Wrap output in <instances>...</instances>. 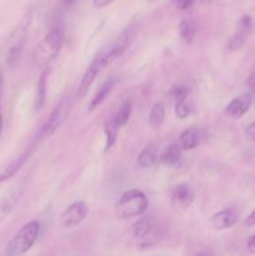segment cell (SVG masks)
<instances>
[{
	"mask_svg": "<svg viewBox=\"0 0 255 256\" xmlns=\"http://www.w3.org/2000/svg\"><path fill=\"white\" fill-rule=\"evenodd\" d=\"M62 44H64V30L58 26L50 30L32 52V60L34 66L42 69L46 68L58 56Z\"/></svg>",
	"mask_w": 255,
	"mask_h": 256,
	"instance_id": "1",
	"label": "cell"
},
{
	"mask_svg": "<svg viewBox=\"0 0 255 256\" xmlns=\"http://www.w3.org/2000/svg\"><path fill=\"white\" fill-rule=\"evenodd\" d=\"M149 206L148 198L139 189H132L125 192L115 204V215L119 219L142 216Z\"/></svg>",
	"mask_w": 255,
	"mask_h": 256,
	"instance_id": "2",
	"label": "cell"
},
{
	"mask_svg": "<svg viewBox=\"0 0 255 256\" xmlns=\"http://www.w3.org/2000/svg\"><path fill=\"white\" fill-rule=\"evenodd\" d=\"M39 232V222H35V220L26 222L8 242L6 254L9 256H22L26 254L36 242Z\"/></svg>",
	"mask_w": 255,
	"mask_h": 256,
	"instance_id": "3",
	"label": "cell"
},
{
	"mask_svg": "<svg viewBox=\"0 0 255 256\" xmlns=\"http://www.w3.org/2000/svg\"><path fill=\"white\" fill-rule=\"evenodd\" d=\"M30 16L22 19L16 26L14 28L10 35L8 36L6 44H5V60L8 66H12L19 58L22 48L28 36V28H29Z\"/></svg>",
	"mask_w": 255,
	"mask_h": 256,
	"instance_id": "4",
	"label": "cell"
},
{
	"mask_svg": "<svg viewBox=\"0 0 255 256\" xmlns=\"http://www.w3.org/2000/svg\"><path fill=\"white\" fill-rule=\"evenodd\" d=\"M136 35V26L135 25H129L125 28L124 32L116 38L114 44L109 48L108 50H102L104 52V62L105 66L112 64L116 59L122 58L128 49L130 48L132 42H134V38Z\"/></svg>",
	"mask_w": 255,
	"mask_h": 256,
	"instance_id": "5",
	"label": "cell"
},
{
	"mask_svg": "<svg viewBox=\"0 0 255 256\" xmlns=\"http://www.w3.org/2000/svg\"><path fill=\"white\" fill-rule=\"evenodd\" d=\"M70 110V102L68 98L62 99L59 104L56 105L54 110L50 112L49 118L46 119V122H44L42 128V132H40V136L50 138L52 135L55 134L58 129L62 126V122L66 119L68 114H69Z\"/></svg>",
	"mask_w": 255,
	"mask_h": 256,
	"instance_id": "6",
	"label": "cell"
},
{
	"mask_svg": "<svg viewBox=\"0 0 255 256\" xmlns=\"http://www.w3.org/2000/svg\"><path fill=\"white\" fill-rule=\"evenodd\" d=\"M89 214V206L84 202H76L68 206L60 216V224L62 228L72 229L78 226L86 219Z\"/></svg>",
	"mask_w": 255,
	"mask_h": 256,
	"instance_id": "7",
	"label": "cell"
},
{
	"mask_svg": "<svg viewBox=\"0 0 255 256\" xmlns=\"http://www.w3.org/2000/svg\"><path fill=\"white\" fill-rule=\"evenodd\" d=\"M195 199V192L189 184L176 185L170 192V202L176 212H185L190 208Z\"/></svg>",
	"mask_w": 255,
	"mask_h": 256,
	"instance_id": "8",
	"label": "cell"
},
{
	"mask_svg": "<svg viewBox=\"0 0 255 256\" xmlns=\"http://www.w3.org/2000/svg\"><path fill=\"white\" fill-rule=\"evenodd\" d=\"M105 68L104 62V52H100L96 56L92 59V62H90V65L88 66L86 72H84L82 78V82L79 84V89H78V95L80 98H84L86 95L88 90L90 89V86L92 85V82H95L96 76L99 75V72H102Z\"/></svg>",
	"mask_w": 255,
	"mask_h": 256,
	"instance_id": "9",
	"label": "cell"
},
{
	"mask_svg": "<svg viewBox=\"0 0 255 256\" xmlns=\"http://www.w3.org/2000/svg\"><path fill=\"white\" fill-rule=\"evenodd\" d=\"M25 190V182H22L20 184H18L16 186L12 188L2 200H0V222H4L10 214H12V210L15 209L16 204L19 202V200L22 199V194H24Z\"/></svg>",
	"mask_w": 255,
	"mask_h": 256,
	"instance_id": "10",
	"label": "cell"
},
{
	"mask_svg": "<svg viewBox=\"0 0 255 256\" xmlns=\"http://www.w3.org/2000/svg\"><path fill=\"white\" fill-rule=\"evenodd\" d=\"M34 149H35V145L34 144L30 145L29 148H26V149L22 152V154L18 155L16 158H14V159H12V162H10L9 164H8L0 172V184H2V182L12 179V178L14 176V175L16 174L22 166H24V164L29 160L30 155H32V152H34Z\"/></svg>",
	"mask_w": 255,
	"mask_h": 256,
	"instance_id": "11",
	"label": "cell"
},
{
	"mask_svg": "<svg viewBox=\"0 0 255 256\" xmlns=\"http://www.w3.org/2000/svg\"><path fill=\"white\" fill-rule=\"evenodd\" d=\"M252 94H250V92H245V94H242L239 95V96L235 98V99H232V102L228 104L225 112H226L230 118H232V119H239L242 115L246 114L248 110L252 106Z\"/></svg>",
	"mask_w": 255,
	"mask_h": 256,
	"instance_id": "12",
	"label": "cell"
},
{
	"mask_svg": "<svg viewBox=\"0 0 255 256\" xmlns=\"http://www.w3.org/2000/svg\"><path fill=\"white\" fill-rule=\"evenodd\" d=\"M238 222V212L234 209H225L212 215V226L215 230H226L234 226Z\"/></svg>",
	"mask_w": 255,
	"mask_h": 256,
	"instance_id": "13",
	"label": "cell"
},
{
	"mask_svg": "<svg viewBox=\"0 0 255 256\" xmlns=\"http://www.w3.org/2000/svg\"><path fill=\"white\" fill-rule=\"evenodd\" d=\"M159 155H158V144L156 142H149L142 152L139 154L136 160V165L142 169H148L156 164Z\"/></svg>",
	"mask_w": 255,
	"mask_h": 256,
	"instance_id": "14",
	"label": "cell"
},
{
	"mask_svg": "<svg viewBox=\"0 0 255 256\" xmlns=\"http://www.w3.org/2000/svg\"><path fill=\"white\" fill-rule=\"evenodd\" d=\"M202 135L196 128H189L180 134L178 139V145L182 150H192L200 144Z\"/></svg>",
	"mask_w": 255,
	"mask_h": 256,
	"instance_id": "15",
	"label": "cell"
},
{
	"mask_svg": "<svg viewBox=\"0 0 255 256\" xmlns=\"http://www.w3.org/2000/svg\"><path fill=\"white\" fill-rule=\"evenodd\" d=\"M115 84H116V78L112 76V78H108V79L100 85L99 89H98L96 92H95L94 98L92 99V102H90L89 112H94V110L96 109L102 102H104L105 98L110 94V92H112Z\"/></svg>",
	"mask_w": 255,
	"mask_h": 256,
	"instance_id": "16",
	"label": "cell"
},
{
	"mask_svg": "<svg viewBox=\"0 0 255 256\" xmlns=\"http://www.w3.org/2000/svg\"><path fill=\"white\" fill-rule=\"evenodd\" d=\"M152 226H154V224H152V218L142 216L132 225L130 232H132L135 239H144L145 236H148L152 232Z\"/></svg>",
	"mask_w": 255,
	"mask_h": 256,
	"instance_id": "17",
	"label": "cell"
},
{
	"mask_svg": "<svg viewBox=\"0 0 255 256\" xmlns=\"http://www.w3.org/2000/svg\"><path fill=\"white\" fill-rule=\"evenodd\" d=\"M180 159H182V149L179 148L178 142L176 144H170L159 155L160 162L164 165H174Z\"/></svg>",
	"mask_w": 255,
	"mask_h": 256,
	"instance_id": "18",
	"label": "cell"
},
{
	"mask_svg": "<svg viewBox=\"0 0 255 256\" xmlns=\"http://www.w3.org/2000/svg\"><path fill=\"white\" fill-rule=\"evenodd\" d=\"M196 22L192 19H185L179 24V35L182 40L186 44H192L196 35Z\"/></svg>",
	"mask_w": 255,
	"mask_h": 256,
	"instance_id": "19",
	"label": "cell"
},
{
	"mask_svg": "<svg viewBox=\"0 0 255 256\" xmlns=\"http://www.w3.org/2000/svg\"><path fill=\"white\" fill-rule=\"evenodd\" d=\"M132 100H125L124 102L122 104V106L119 108L118 112L115 114L114 119L112 122H115V125L119 128L125 126L128 124L130 119V115H132Z\"/></svg>",
	"mask_w": 255,
	"mask_h": 256,
	"instance_id": "20",
	"label": "cell"
},
{
	"mask_svg": "<svg viewBox=\"0 0 255 256\" xmlns=\"http://www.w3.org/2000/svg\"><path fill=\"white\" fill-rule=\"evenodd\" d=\"M46 78L48 70L45 69L42 74L40 75V79L38 82L36 86V98H35V110H40L44 106L45 96H46Z\"/></svg>",
	"mask_w": 255,
	"mask_h": 256,
	"instance_id": "21",
	"label": "cell"
},
{
	"mask_svg": "<svg viewBox=\"0 0 255 256\" xmlns=\"http://www.w3.org/2000/svg\"><path fill=\"white\" fill-rule=\"evenodd\" d=\"M165 120V108L162 102H156L152 105L149 114V125L152 128H159Z\"/></svg>",
	"mask_w": 255,
	"mask_h": 256,
	"instance_id": "22",
	"label": "cell"
},
{
	"mask_svg": "<svg viewBox=\"0 0 255 256\" xmlns=\"http://www.w3.org/2000/svg\"><path fill=\"white\" fill-rule=\"evenodd\" d=\"M192 102L189 99V95L184 98H180L175 102V115H176L179 119H185L190 115L192 112Z\"/></svg>",
	"mask_w": 255,
	"mask_h": 256,
	"instance_id": "23",
	"label": "cell"
},
{
	"mask_svg": "<svg viewBox=\"0 0 255 256\" xmlns=\"http://www.w3.org/2000/svg\"><path fill=\"white\" fill-rule=\"evenodd\" d=\"M248 35H249V32L242 29H238L236 32H235V34L232 36V39H230L229 45H228L229 50H232V52H234V50H238L240 49V48H242V45H244L245 42H246Z\"/></svg>",
	"mask_w": 255,
	"mask_h": 256,
	"instance_id": "24",
	"label": "cell"
},
{
	"mask_svg": "<svg viewBox=\"0 0 255 256\" xmlns=\"http://www.w3.org/2000/svg\"><path fill=\"white\" fill-rule=\"evenodd\" d=\"M116 132L118 126L115 125V122H110L109 124H105V135H106V145H105V150H109L112 145L115 144V140H116Z\"/></svg>",
	"mask_w": 255,
	"mask_h": 256,
	"instance_id": "25",
	"label": "cell"
},
{
	"mask_svg": "<svg viewBox=\"0 0 255 256\" xmlns=\"http://www.w3.org/2000/svg\"><path fill=\"white\" fill-rule=\"evenodd\" d=\"M169 95L172 98H174L175 100L180 99V98H184L189 95V89L186 86H174L170 90Z\"/></svg>",
	"mask_w": 255,
	"mask_h": 256,
	"instance_id": "26",
	"label": "cell"
},
{
	"mask_svg": "<svg viewBox=\"0 0 255 256\" xmlns=\"http://www.w3.org/2000/svg\"><path fill=\"white\" fill-rule=\"evenodd\" d=\"M172 5L179 10H188L194 5L195 0H172Z\"/></svg>",
	"mask_w": 255,
	"mask_h": 256,
	"instance_id": "27",
	"label": "cell"
},
{
	"mask_svg": "<svg viewBox=\"0 0 255 256\" xmlns=\"http://www.w3.org/2000/svg\"><path fill=\"white\" fill-rule=\"evenodd\" d=\"M246 85H248V88L252 90V92H255V64H254V66L252 68V70H250L249 75H248Z\"/></svg>",
	"mask_w": 255,
	"mask_h": 256,
	"instance_id": "28",
	"label": "cell"
},
{
	"mask_svg": "<svg viewBox=\"0 0 255 256\" xmlns=\"http://www.w3.org/2000/svg\"><path fill=\"white\" fill-rule=\"evenodd\" d=\"M245 136L250 142H255V122L248 125V128L245 129Z\"/></svg>",
	"mask_w": 255,
	"mask_h": 256,
	"instance_id": "29",
	"label": "cell"
},
{
	"mask_svg": "<svg viewBox=\"0 0 255 256\" xmlns=\"http://www.w3.org/2000/svg\"><path fill=\"white\" fill-rule=\"evenodd\" d=\"M112 2H114V0H92V4H94V6L98 8V9H102V8H105L109 4H112Z\"/></svg>",
	"mask_w": 255,
	"mask_h": 256,
	"instance_id": "30",
	"label": "cell"
},
{
	"mask_svg": "<svg viewBox=\"0 0 255 256\" xmlns=\"http://www.w3.org/2000/svg\"><path fill=\"white\" fill-rule=\"evenodd\" d=\"M246 248H248V250L252 252V254H255V234L252 235V236L249 238V240H248Z\"/></svg>",
	"mask_w": 255,
	"mask_h": 256,
	"instance_id": "31",
	"label": "cell"
},
{
	"mask_svg": "<svg viewBox=\"0 0 255 256\" xmlns=\"http://www.w3.org/2000/svg\"><path fill=\"white\" fill-rule=\"evenodd\" d=\"M245 225L249 228L255 226V210L246 218V220H245Z\"/></svg>",
	"mask_w": 255,
	"mask_h": 256,
	"instance_id": "32",
	"label": "cell"
},
{
	"mask_svg": "<svg viewBox=\"0 0 255 256\" xmlns=\"http://www.w3.org/2000/svg\"><path fill=\"white\" fill-rule=\"evenodd\" d=\"M2 88H4V75H2V66H0V98H2Z\"/></svg>",
	"mask_w": 255,
	"mask_h": 256,
	"instance_id": "33",
	"label": "cell"
},
{
	"mask_svg": "<svg viewBox=\"0 0 255 256\" xmlns=\"http://www.w3.org/2000/svg\"><path fill=\"white\" fill-rule=\"evenodd\" d=\"M195 256H214V255H212V252H210V250H202V252H198Z\"/></svg>",
	"mask_w": 255,
	"mask_h": 256,
	"instance_id": "34",
	"label": "cell"
},
{
	"mask_svg": "<svg viewBox=\"0 0 255 256\" xmlns=\"http://www.w3.org/2000/svg\"><path fill=\"white\" fill-rule=\"evenodd\" d=\"M62 4L65 5V6L70 8V6H72V5L75 4V2H76V0H62Z\"/></svg>",
	"mask_w": 255,
	"mask_h": 256,
	"instance_id": "35",
	"label": "cell"
},
{
	"mask_svg": "<svg viewBox=\"0 0 255 256\" xmlns=\"http://www.w3.org/2000/svg\"><path fill=\"white\" fill-rule=\"evenodd\" d=\"M2 125H4V122H2V112H0V135H2Z\"/></svg>",
	"mask_w": 255,
	"mask_h": 256,
	"instance_id": "36",
	"label": "cell"
},
{
	"mask_svg": "<svg viewBox=\"0 0 255 256\" xmlns=\"http://www.w3.org/2000/svg\"><path fill=\"white\" fill-rule=\"evenodd\" d=\"M200 2H202V4H210V2H214V0H200Z\"/></svg>",
	"mask_w": 255,
	"mask_h": 256,
	"instance_id": "37",
	"label": "cell"
},
{
	"mask_svg": "<svg viewBox=\"0 0 255 256\" xmlns=\"http://www.w3.org/2000/svg\"><path fill=\"white\" fill-rule=\"evenodd\" d=\"M4 256H9V255H8V254H5V255H4Z\"/></svg>",
	"mask_w": 255,
	"mask_h": 256,
	"instance_id": "38",
	"label": "cell"
}]
</instances>
